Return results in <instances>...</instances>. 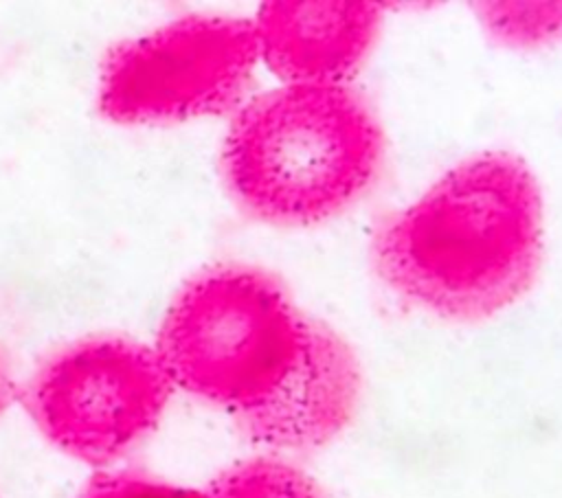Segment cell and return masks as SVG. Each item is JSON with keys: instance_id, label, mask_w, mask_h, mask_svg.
Segmentation results:
<instances>
[{"instance_id": "4", "label": "cell", "mask_w": 562, "mask_h": 498, "mask_svg": "<svg viewBox=\"0 0 562 498\" xmlns=\"http://www.w3.org/2000/svg\"><path fill=\"white\" fill-rule=\"evenodd\" d=\"M259 48L252 22L191 13L114 46L101 68L99 105L119 123L215 116L246 94Z\"/></svg>"}, {"instance_id": "8", "label": "cell", "mask_w": 562, "mask_h": 498, "mask_svg": "<svg viewBox=\"0 0 562 498\" xmlns=\"http://www.w3.org/2000/svg\"><path fill=\"white\" fill-rule=\"evenodd\" d=\"M217 498H325L299 467L279 459H255L231 469L217 485Z\"/></svg>"}, {"instance_id": "2", "label": "cell", "mask_w": 562, "mask_h": 498, "mask_svg": "<svg viewBox=\"0 0 562 498\" xmlns=\"http://www.w3.org/2000/svg\"><path fill=\"white\" fill-rule=\"evenodd\" d=\"M382 156V125L356 90L281 83L237 110L220 167L244 213L294 228L353 204L373 184Z\"/></svg>"}, {"instance_id": "6", "label": "cell", "mask_w": 562, "mask_h": 498, "mask_svg": "<svg viewBox=\"0 0 562 498\" xmlns=\"http://www.w3.org/2000/svg\"><path fill=\"white\" fill-rule=\"evenodd\" d=\"M382 4L364 0H272L252 20L259 59L294 86H347L371 53Z\"/></svg>"}, {"instance_id": "5", "label": "cell", "mask_w": 562, "mask_h": 498, "mask_svg": "<svg viewBox=\"0 0 562 498\" xmlns=\"http://www.w3.org/2000/svg\"><path fill=\"white\" fill-rule=\"evenodd\" d=\"M160 358L119 340H86L61 353L35 391L37 415L66 448L105 456L158 415L167 395Z\"/></svg>"}, {"instance_id": "9", "label": "cell", "mask_w": 562, "mask_h": 498, "mask_svg": "<svg viewBox=\"0 0 562 498\" xmlns=\"http://www.w3.org/2000/svg\"><path fill=\"white\" fill-rule=\"evenodd\" d=\"M0 393H2V384H0Z\"/></svg>"}, {"instance_id": "1", "label": "cell", "mask_w": 562, "mask_h": 498, "mask_svg": "<svg viewBox=\"0 0 562 498\" xmlns=\"http://www.w3.org/2000/svg\"><path fill=\"white\" fill-rule=\"evenodd\" d=\"M542 193L509 151L476 154L393 213L373 237L380 279L411 305L474 322L516 303L542 259Z\"/></svg>"}, {"instance_id": "7", "label": "cell", "mask_w": 562, "mask_h": 498, "mask_svg": "<svg viewBox=\"0 0 562 498\" xmlns=\"http://www.w3.org/2000/svg\"><path fill=\"white\" fill-rule=\"evenodd\" d=\"M476 9L498 44L533 48L562 37V2H481Z\"/></svg>"}, {"instance_id": "3", "label": "cell", "mask_w": 562, "mask_h": 498, "mask_svg": "<svg viewBox=\"0 0 562 498\" xmlns=\"http://www.w3.org/2000/svg\"><path fill=\"white\" fill-rule=\"evenodd\" d=\"M331 331L270 272L224 263L198 272L173 296L160 327V362L244 423L294 382Z\"/></svg>"}]
</instances>
